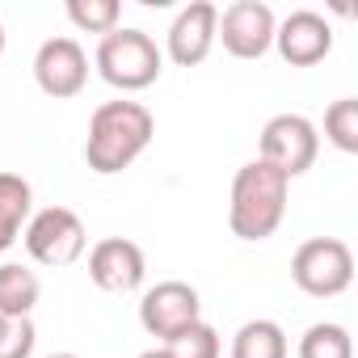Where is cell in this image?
Masks as SVG:
<instances>
[{
    "label": "cell",
    "mask_w": 358,
    "mask_h": 358,
    "mask_svg": "<svg viewBox=\"0 0 358 358\" xmlns=\"http://www.w3.org/2000/svg\"><path fill=\"white\" fill-rule=\"evenodd\" d=\"M97 76L118 89V93H139L148 85L160 80L164 72V51L156 47V38L148 30H131V26H118L110 30L101 43H97Z\"/></svg>",
    "instance_id": "3"
},
{
    "label": "cell",
    "mask_w": 358,
    "mask_h": 358,
    "mask_svg": "<svg viewBox=\"0 0 358 358\" xmlns=\"http://www.w3.org/2000/svg\"><path fill=\"white\" fill-rule=\"evenodd\" d=\"M0 55H5V26H0Z\"/></svg>",
    "instance_id": "23"
},
{
    "label": "cell",
    "mask_w": 358,
    "mask_h": 358,
    "mask_svg": "<svg viewBox=\"0 0 358 358\" xmlns=\"http://www.w3.org/2000/svg\"><path fill=\"white\" fill-rule=\"evenodd\" d=\"M291 278L312 299H333L354 282V253L337 236H312L291 257Z\"/></svg>",
    "instance_id": "4"
},
{
    "label": "cell",
    "mask_w": 358,
    "mask_h": 358,
    "mask_svg": "<svg viewBox=\"0 0 358 358\" xmlns=\"http://www.w3.org/2000/svg\"><path fill=\"white\" fill-rule=\"evenodd\" d=\"M139 358H169V354H164V345H156V350H143Z\"/></svg>",
    "instance_id": "21"
},
{
    "label": "cell",
    "mask_w": 358,
    "mask_h": 358,
    "mask_svg": "<svg viewBox=\"0 0 358 358\" xmlns=\"http://www.w3.org/2000/svg\"><path fill=\"white\" fill-rule=\"evenodd\" d=\"M43 295V282L22 262H0V316H30Z\"/></svg>",
    "instance_id": "14"
},
{
    "label": "cell",
    "mask_w": 358,
    "mask_h": 358,
    "mask_svg": "<svg viewBox=\"0 0 358 358\" xmlns=\"http://www.w3.org/2000/svg\"><path fill=\"white\" fill-rule=\"evenodd\" d=\"M143 274H148L143 249L135 241H127V236H106V241H97L89 249V278H93V287H101L110 295L139 291Z\"/></svg>",
    "instance_id": "11"
},
{
    "label": "cell",
    "mask_w": 358,
    "mask_h": 358,
    "mask_svg": "<svg viewBox=\"0 0 358 358\" xmlns=\"http://www.w3.org/2000/svg\"><path fill=\"white\" fill-rule=\"evenodd\" d=\"M199 320H203V299H199V291H194L190 282H182V278H164V282L148 287L143 299H139V324H143V333L156 337L160 345L173 341L177 333H186V329L199 324Z\"/></svg>",
    "instance_id": "7"
},
{
    "label": "cell",
    "mask_w": 358,
    "mask_h": 358,
    "mask_svg": "<svg viewBox=\"0 0 358 358\" xmlns=\"http://www.w3.org/2000/svg\"><path fill=\"white\" fill-rule=\"evenodd\" d=\"M287 194L291 182L270 169L266 160H249L236 169L232 177V199H228V228L236 241H270L278 232V224L287 220Z\"/></svg>",
    "instance_id": "2"
},
{
    "label": "cell",
    "mask_w": 358,
    "mask_h": 358,
    "mask_svg": "<svg viewBox=\"0 0 358 358\" xmlns=\"http://www.w3.org/2000/svg\"><path fill=\"white\" fill-rule=\"evenodd\" d=\"M324 139L345 156L358 152V97H337L324 110Z\"/></svg>",
    "instance_id": "17"
},
{
    "label": "cell",
    "mask_w": 358,
    "mask_h": 358,
    "mask_svg": "<svg viewBox=\"0 0 358 358\" xmlns=\"http://www.w3.org/2000/svg\"><path fill=\"white\" fill-rule=\"evenodd\" d=\"M34 215V190L22 173H0V253H9Z\"/></svg>",
    "instance_id": "13"
},
{
    "label": "cell",
    "mask_w": 358,
    "mask_h": 358,
    "mask_svg": "<svg viewBox=\"0 0 358 358\" xmlns=\"http://www.w3.org/2000/svg\"><path fill=\"white\" fill-rule=\"evenodd\" d=\"M34 341L38 333L30 316H0V358H30Z\"/></svg>",
    "instance_id": "20"
},
{
    "label": "cell",
    "mask_w": 358,
    "mask_h": 358,
    "mask_svg": "<svg viewBox=\"0 0 358 358\" xmlns=\"http://www.w3.org/2000/svg\"><path fill=\"white\" fill-rule=\"evenodd\" d=\"M220 333L207 324V320H199V324H190L186 333H177L173 341H164V354L169 358H220Z\"/></svg>",
    "instance_id": "19"
},
{
    "label": "cell",
    "mask_w": 358,
    "mask_h": 358,
    "mask_svg": "<svg viewBox=\"0 0 358 358\" xmlns=\"http://www.w3.org/2000/svg\"><path fill=\"white\" fill-rule=\"evenodd\" d=\"M34 80L47 97L64 101V97H76L85 85H89V55L76 38L59 34V38H47L38 51H34Z\"/></svg>",
    "instance_id": "9"
},
{
    "label": "cell",
    "mask_w": 358,
    "mask_h": 358,
    "mask_svg": "<svg viewBox=\"0 0 358 358\" xmlns=\"http://www.w3.org/2000/svg\"><path fill=\"white\" fill-rule=\"evenodd\" d=\"M316 152H320V131L303 114H274L262 127L257 160H266L270 169H278L287 182H291V177H303L316 164Z\"/></svg>",
    "instance_id": "5"
},
{
    "label": "cell",
    "mask_w": 358,
    "mask_h": 358,
    "mask_svg": "<svg viewBox=\"0 0 358 358\" xmlns=\"http://www.w3.org/2000/svg\"><path fill=\"white\" fill-rule=\"evenodd\" d=\"M152 135H156V118H152L148 106L127 101V97H118V101H101V106L93 110V118H89L85 160H89L93 173L114 177V173L131 169V164L148 152Z\"/></svg>",
    "instance_id": "1"
},
{
    "label": "cell",
    "mask_w": 358,
    "mask_h": 358,
    "mask_svg": "<svg viewBox=\"0 0 358 358\" xmlns=\"http://www.w3.org/2000/svg\"><path fill=\"white\" fill-rule=\"evenodd\" d=\"M274 30H278V17L266 0H236L220 13L215 43H224V51L236 59H262L274 47Z\"/></svg>",
    "instance_id": "8"
},
{
    "label": "cell",
    "mask_w": 358,
    "mask_h": 358,
    "mask_svg": "<svg viewBox=\"0 0 358 358\" xmlns=\"http://www.w3.org/2000/svg\"><path fill=\"white\" fill-rule=\"evenodd\" d=\"M299 358H354L350 329L337 324V320H316L299 337Z\"/></svg>",
    "instance_id": "16"
},
{
    "label": "cell",
    "mask_w": 358,
    "mask_h": 358,
    "mask_svg": "<svg viewBox=\"0 0 358 358\" xmlns=\"http://www.w3.org/2000/svg\"><path fill=\"white\" fill-rule=\"evenodd\" d=\"M287 333L278 320H245L232 337V358H287Z\"/></svg>",
    "instance_id": "15"
},
{
    "label": "cell",
    "mask_w": 358,
    "mask_h": 358,
    "mask_svg": "<svg viewBox=\"0 0 358 358\" xmlns=\"http://www.w3.org/2000/svg\"><path fill=\"white\" fill-rule=\"evenodd\" d=\"M274 47L291 68H312L333 51V26L316 9H295V13H287L278 22Z\"/></svg>",
    "instance_id": "12"
},
{
    "label": "cell",
    "mask_w": 358,
    "mask_h": 358,
    "mask_svg": "<svg viewBox=\"0 0 358 358\" xmlns=\"http://www.w3.org/2000/svg\"><path fill=\"white\" fill-rule=\"evenodd\" d=\"M118 17H122L118 0H68V22L85 34L106 38L110 30H118Z\"/></svg>",
    "instance_id": "18"
},
{
    "label": "cell",
    "mask_w": 358,
    "mask_h": 358,
    "mask_svg": "<svg viewBox=\"0 0 358 358\" xmlns=\"http://www.w3.org/2000/svg\"><path fill=\"white\" fill-rule=\"evenodd\" d=\"M47 358H80V354H72V350H59V354H47Z\"/></svg>",
    "instance_id": "22"
},
{
    "label": "cell",
    "mask_w": 358,
    "mask_h": 358,
    "mask_svg": "<svg viewBox=\"0 0 358 358\" xmlns=\"http://www.w3.org/2000/svg\"><path fill=\"white\" fill-rule=\"evenodd\" d=\"M22 241H26V253L38 266H51V270L80 262V253L89 249V232H85V224H80V215L72 207H43V211H34L26 232H22Z\"/></svg>",
    "instance_id": "6"
},
{
    "label": "cell",
    "mask_w": 358,
    "mask_h": 358,
    "mask_svg": "<svg viewBox=\"0 0 358 358\" xmlns=\"http://www.w3.org/2000/svg\"><path fill=\"white\" fill-rule=\"evenodd\" d=\"M215 26H220V9L211 0H190L164 34V55L177 68H199L215 47Z\"/></svg>",
    "instance_id": "10"
}]
</instances>
